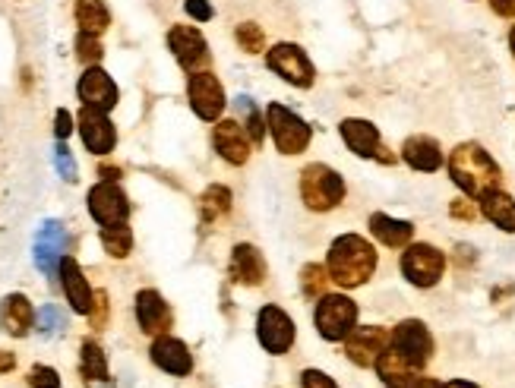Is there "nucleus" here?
Instances as JSON below:
<instances>
[{
	"label": "nucleus",
	"mask_w": 515,
	"mask_h": 388,
	"mask_svg": "<svg viewBox=\"0 0 515 388\" xmlns=\"http://www.w3.org/2000/svg\"><path fill=\"white\" fill-rule=\"evenodd\" d=\"M57 329H64V313L57 310V306H42V313H38V332H57Z\"/></svg>",
	"instance_id": "f704fd0d"
},
{
	"label": "nucleus",
	"mask_w": 515,
	"mask_h": 388,
	"mask_svg": "<svg viewBox=\"0 0 515 388\" xmlns=\"http://www.w3.org/2000/svg\"><path fill=\"white\" fill-rule=\"evenodd\" d=\"M370 231H373V237H376V240H383L386 247H392V250L405 247V243L411 240V234H414V228H411L408 221L389 218V215H383V212L370 215Z\"/></svg>",
	"instance_id": "bb28decb"
},
{
	"label": "nucleus",
	"mask_w": 515,
	"mask_h": 388,
	"mask_svg": "<svg viewBox=\"0 0 515 388\" xmlns=\"http://www.w3.org/2000/svg\"><path fill=\"white\" fill-rule=\"evenodd\" d=\"M449 174L462 187V193L478 196V199L490 190H497L500 183V165L478 142H462V146L449 155Z\"/></svg>",
	"instance_id": "f03ea898"
},
{
	"label": "nucleus",
	"mask_w": 515,
	"mask_h": 388,
	"mask_svg": "<svg viewBox=\"0 0 515 388\" xmlns=\"http://www.w3.org/2000/svg\"><path fill=\"white\" fill-rule=\"evenodd\" d=\"M301 199L313 212H332L345 199V180L329 165H307L301 171Z\"/></svg>",
	"instance_id": "7ed1b4c3"
},
{
	"label": "nucleus",
	"mask_w": 515,
	"mask_h": 388,
	"mask_svg": "<svg viewBox=\"0 0 515 388\" xmlns=\"http://www.w3.org/2000/svg\"><path fill=\"white\" fill-rule=\"evenodd\" d=\"M92 325H95V329H102V325H105V319H108V294L105 291H98L95 294V303H92Z\"/></svg>",
	"instance_id": "58836bf2"
},
{
	"label": "nucleus",
	"mask_w": 515,
	"mask_h": 388,
	"mask_svg": "<svg viewBox=\"0 0 515 388\" xmlns=\"http://www.w3.org/2000/svg\"><path fill=\"white\" fill-rule=\"evenodd\" d=\"M57 272H61V281H64V294H67V303L79 316H89L92 313V303H95V294L89 288V281L79 269V262L73 256H64L61 265H57Z\"/></svg>",
	"instance_id": "dca6fc26"
},
{
	"label": "nucleus",
	"mask_w": 515,
	"mask_h": 388,
	"mask_svg": "<svg viewBox=\"0 0 515 388\" xmlns=\"http://www.w3.org/2000/svg\"><path fill=\"white\" fill-rule=\"evenodd\" d=\"M490 7L497 16H515V0H490Z\"/></svg>",
	"instance_id": "c03bdc74"
},
{
	"label": "nucleus",
	"mask_w": 515,
	"mask_h": 388,
	"mask_svg": "<svg viewBox=\"0 0 515 388\" xmlns=\"http://www.w3.org/2000/svg\"><path fill=\"white\" fill-rule=\"evenodd\" d=\"M392 347L399 354H405L414 366H421L430 360V354H433V338H430V332H427V325L424 322H418V319H405V322H399L395 325V332H392Z\"/></svg>",
	"instance_id": "ddd939ff"
},
{
	"label": "nucleus",
	"mask_w": 515,
	"mask_h": 388,
	"mask_svg": "<svg viewBox=\"0 0 515 388\" xmlns=\"http://www.w3.org/2000/svg\"><path fill=\"white\" fill-rule=\"evenodd\" d=\"M64 243H67V234L61 228V221H45L42 231H38V237H35V265L45 275H54V269L61 265Z\"/></svg>",
	"instance_id": "6ab92c4d"
},
{
	"label": "nucleus",
	"mask_w": 515,
	"mask_h": 388,
	"mask_svg": "<svg viewBox=\"0 0 515 388\" xmlns=\"http://www.w3.org/2000/svg\"><path fill=\"white\" fill-rule=\"evenodd\" d=\"M342 139L348 142V149L361 158H373L380 152V130L367 120H342Z\"/></svg>",
	"instance_id": "b1692460"
},
{
	"label": "nucleus",
	"mask_w": 515,
	"mask_h": 388,
	"mask_svg": "<svg viewBox=\"0 0 515 388\" xmlns=\"http://www.w3.org/2000/svg\"><path fill=\"white\" fill-rule=\"evenodd\" d=\"M389 388H408V382L405 385H389Z\"/></svg>",
	"instance_id": "3c124183"
},
{
	"label": "nucleus",
	"mask_w": 515,
	"mask_h": 388,
	"mask_svg": "<svg viewBox=\"0 0 515 388\" xmlns=\"http://www.w3.org/2000/svg\"><path fill=\"white\" fill-rule=\"evenodd\" d=\"M376 373H380V379H386L389 385H405V382H411L414 376H418V366H414L405 354H399L389 344L383 351V357L376 360Z\"/></svg>",
	"instance_id": "a878e982"
},
{
	"label": "nucleus",
	"mask_w": 515,
	"mask_h": 388,
	"mask_svg": "<svg viewBox=\"0 0 515 388\" xmlns=\"http://www.w3.org/2000/svg\"><path fill=\"white\" fill-rule=\"evenodd\" d=\"M294 322L291 316L282 310V306H263L260 316H256V338H260V344L266 347L269 354H288L291 351V344H294Z\"/></svg>",
	"instance_id": "0eeeda50"
},
{
	"label": "nucleus",
	"mask_w": 515,
	"mask_h": 388,
	"mask_svg": "<svg viewBox=\"0 0 515 388\" xmlns=\"http://www.w3.org/2000/svg\"><path fill=\"white\" fill-rule=\"evenodd\" d=\"M389 344H392V335L380 329V325H364V329L354 325V332L345 338V354L358 366H376V360L383 357Z\"/></svg>",
	"instance_id": "f8f14e48"
},
{
	"label": "nucleus",
	"mask_w": 515,
	"mask_h": 388,
	"mask_svg": "<svg viewBox=\"0 0 515 388\" xmlns=\"http://www.w3.org/2000/svg\"><path fill=\"white\" fill-rule=\"evenodd\" d=\"M136 322H140V329L146 335H165L171 329V310L165 297L152 288L136 294Z\"/></svg>",
	"instance_id": "a211bd4d"
},
{
	"label": "nucleus",
	"mask_w": 515,
	"mask_h": 388,
	"mask_svg": "<svg viewBox=\"0 0 515 388\" xmlns=\"http://www.w3.org/2000/svg\"><path fill=\"white\" fill-rule=\"evenodd\" d=\"M313 322H316V332L326 341H345L354 332V325H358V306L342 294H329L316 303Z\"/></svg>",
	"instance_id": "20e7f679"
},
{
	"label": "nucleus",
	"mask_w": 515,
	"mask_h": 388,
	"mask_svg": "<svg viewBox=\"0 0 515 388\" xmlns=\"http://www.w3.org/2000/svg\"><path fill=\"white\" fill-rule=\"evenodd\" d=\"M29 385L32 388H61V376H57L51 366H32Z\"/></svg>",
	"instance_id": "c9c22d12"
},
{
	"label": "nucleus",
	"mask_w": 515,
	"mask_h": 388,
	"mask_svg": "<svg viewBox=\"0 0 515 388\" xmlns=\"http://www.w3.org/2000/svg\"><path fill=\"white\" fill-rule=\"evenodd\" d=\"M152 363L158 370H165L171 376H187L193 370V357H190V347L181 338H171V335H158L152 344Z\"/></svg>",
	"instance_id": "f3484780"
},
{
	"label": "nucleus",
	"mask_w": 515,
	"mask_h": 388,
	"mask_svg": "<svg viewBox=\"0 0 515 388\" xmlns=\"http://www.w3.org/2000/svg\"><path fill=\"white\" fill-rule=\"evenodd\" d=\"M301 385L304 388H339L335 385L326 373H320V370H307L304 376H301Z\"/></svg>",
	"instance_id": "ea45409f"
},
{
	"label": "nucleus",
	"mask_w": 515,
	"mask_h": 388,
	"mask_svg": "<svg viewBox=\"0 0 515 388\" xmlns=\"http://www.w3.org/2000/svg\"><path fill=\"white\" fill-rule=\"evenodd\" d=\"M452 215L455 218H465V221H474V215H478V212H474V206H471L468 199H455L452 202Z\"/></svg>",
	"instance_id": "37998d69"
},
{
	"label": "nucleus",
	"mask_w": 515,
	"mask_h": 388,
	"mask_svg": "<svg viewBox=\"0 0 515 388\" xmlns=\"http://www.w3.org/2000/svg\"><path fill=\"white\" fill-rule=\"evenodd\" d=\"M32 322H35V310L23 294H10L4 303H0V325H4L13 338L29 335Z\"/></svg>",
	"instance_id": "5701e85b"
},
{
	"label": "nucleus",
	"mask_w": 515,
	"mask_h": 388,
	"mask_svg": "<svg viewBox=\"0 0 515 388\" xmlns=\"http://www.w3.org/2000/svg\"><path fill=\"white\" fill-rule=\"evenodd\" d=\"M89 212L98 224H102V228H111V224H127V215H130L127 193L117 187L114 180L95 183V187L89 190Z\"/></svg>",
	"instance_id": "1a4fd4ad"
},
{
	"label": "nucleus",
	"mask_w": 515,
	"mask_h": 388,
	"mask_svg": "<svg viewBox=\"0 0 515 388\" xmlns=\"http://www.w3.org/2000/svg\"><path fill=\"white\" fill-rule=\"evenodd\" d=\"M102 42H98V35H89V32H79L76 38V57L83 60L86 67H95L98 60H102Z\"/></svg>",
	"instance_id": "473e14b6"
},
{
	"label": "nucleus",
	"mask_w": 515,
	"mask_h": 388,
	"mask_svg": "<svg viewBox=\"0 0 515 388\" xmlns=\"http://www.w3.org/2000/svg\"><path fill=\"white\" fill-rule=\"evenodd\" d=\"M13 366H16V357H13L10 351H0V376H4V373H10Z\"/></svg>",
	"instance_id": "a18cd8bd"
},
{
	"label": "nucleus",
	"mask_w": 515,
	"mask_h": 388,
	"mask_svg": "<svg viewBox=\"0 0 515 388\" xmlns=\"http://www.w3.org/2000/svg\"><path fill=\"white\" fill-rule=\"evenodd\" d=\"M102 177H105V180H114V177H121V171H114V168H102Z\"/></svg>",
	"instance_id": "09e8293b"
},
{
	"label": "nucleus",
	"mask_w": 515,
	"mask_h": 388,
	"mask_svg": "<svg viewBox=\"0 0 515 388\" xmlns=\"http://www.w3.org/2000/svg\"><path fill=\"white\" fill-rule=\"evenodd\" d=\"M443 388H478V385H471V382H462V379H455V382H446Z\"/></svg>",
	"instance_id": "de8ad7c7"
},
{
	"label": "nucleus",
	"mask_w": 515,
	"mask_h": 388,
	"mask_svg": "<svg viewBox=\"0 0 515 388\" xmlns=\"http://www.w3.org/2000/svg\"><path fill=\"white\" fill-rule=\"evenodd\" d=\"M102 247L114 259L130 256V250H133V231L127 228V224H111V228H102Z\"/></svg>",
	"instance_id": "c756f323"
},
{
	"label": "nucleus",
	"mask_w": 515,
	"mask_h": 388,
	"mask_svg": "<svg viewBox=\"0 0 515 388\" xmlns=\"http://www.w3.org/2000/svg\"><path fill=\"white\" fill-rule=\"evenodd\" d=\"M269 70L279 73L285 83H291L297 89L313 86V64L297 45H275L269 51Z\"/></svg>",
	"instance_id": "9b49d317"
},
{
	"label": "nucleus",
	"mask_w": 515,
	"mask_h": 388,
	"mask_svg": "<svg viewBox=\"0 0 515 388\" xmlns=\"http://www.w3.org/2000/svg\"><path fill=\"white\" fill-rule=\"evenodd\" d=\"M54 165H57V171H61V177L64 180H76V161H73V155H70V149L67 146H57V152H54Z\"/></svg>",
	"instance_id": "4c0bfd02"
},
{
	"label": "nucleus",
	"mask_w": 515,
	"mask_h": 388,
	"mask_svg": "<svg viewBox=\"0 0 515 388\" xmlns=\"http://www.w3.org/2000/svg\"><path fill=\"white\" fill-rule=\"evenodd\" d=\"M237 45H241L247 54H260V51H266V32L256 23L237 26Z\"/></svg>",
	"instance_id": "2f4dec72"
},
{
	"label": "nucleus",
	"mask_w": 515,
	"mask_h": 388,
	"mask_svg": "<svg viewBox=\"0 0 515 388\" xmlns=\"http://www.w3.org/2000/svg\"><path fill=\"white\" fill-rule=\"evenodd\" d=\"M509 48H512V57H515V26H512V32H509Z\"/></svg>",
	"instance_id": "8fccbe9b"
},
{
	"label": "nucleus",
	"mask_w": 515,
	"mask_h": 388,
	"mask_svg": "<svg viewBox=\"0 0 515 388\" xmlns=\"http://www.w3.org/2000/svg\"><path fill=\"white\" fill-rule=\"evenodd\" d=\"M200 209L206 221H215L219 215H225L231 209V193L225 187H209L200 199Z\"/></svg>",
	"instance_id": "7c9ffc66"
},
{
	"label": "nucleus",
	"mask_w": 515,
	"mask_h": 388,
	"mask_svg": "<svg viewBox=\"0 0 515 388\" xmlns=\"http://www.w3.org/2000/svg\"><path fill=\"white\" fill-rule=\"evenodd\" d=\"M402 158L408 161V165L414 171H440L443 168V152H440V142L437 139H430V136H411L405 139V146H402Z\"/></svg>",
	"instance_id": "4be33fe9"
},
{
	"label": "nucleus",
	"mask_w": 515,
	"mask_h": 388,
	"mask_svg": "<svg viewBox=\"0 0 515 388\" xmlns=\"http://www.w3.org/2000/svg\"><path fill=\"white\" fill-rule=\"evenodd\" d=\"M266 124H269V133L282 155H301L310 146V127L285 105H269Z\"/></svg>",
	"instance_id": "39448f33"
},
{
	"label": "nucleus",
	"mask_w": 515,
	"mask_h": 388,
	"mask_svg": "<svg viewBox=\"0 0 515 388\" xmlns=\"http://www.w3.org/2000/svg\"><path fill=\"white\" fill-rule=\"evenodd\" d=\"M79 370L89 382H105L108 379V360H105V351L98 347L95 341H86L83 344V360H79Z\"/></svg>",
	"instance_id": "c85d7f7f"
},
{
	"label": "nucleus",
	"mask_w": 515,
	"mask_h": 388,
	"mask_svg": "<svg viewBox=\"0 0 515 388\" xmlns=\"http://www.w3.org/2000/svg\"><path fill=\"white\" fill-rule=\"evenodd\" d=\"M231 278L237 284H247V288H256V284L266 281V259L263 253L250 247V243H237L231 253Z\"/></svg>",
	"instance_id": "412c9836"
},
{
	"label": "nucleus",
	"mask_w": 515,
	"mask_h": 388,
	"mask_svg": "<svg viewBox=\"0 0 515 388\" xmlns=\"http://www.w3.org/2000/svg\"><path fill=\"white\" fill-rule=\"evenodd\" d=\"M168 48L171 54L177 57V64H181L190 76L193 73H203L209 67V45L200 29L193 26H174L168 32Z\"/></svg>",
	"instance_id": "6e6552de"
},
{
	"label": "nucleus",
	"mask_w": 515,
	"mask_h": 388,
	"mask_svg": "<svg viewBox=\"0 0 515 388\" xmlns=\"http://www.w3.org/2000/svg\"><path fill=\"white\" fill-rule=\"evenodd\" d=\"M187 13L196 19V23H209L212 19V7H209V0H187Z\"/></svg>",
	"instance_id": "a19ab883"
},
{
	"label": "nucleus",
	"mask_w": 515,
	"mask_h": 388,
	"mask_svg": "<svg viewBox=\"0 0 515 388\" xmlns=\"http://www.w3.org/2000/svg\"><path fill=\"white\" fill-rule=\"evenodd\" d=\"M76 23L89 35H102L111 26V13L105 0H76Z\"/></svg>",
	"instance_id": "cd10ccee"
},
{
	"label": "nucleus",
	"mask_w": 515,
	"mask_h": 388,
	"mask_svg": "<svg viewBox=\"0 0 515 388\" xmlns=\"http://www.w3.org/2000/svg\"><path fill=\"white\" fill-rule=\"evenodd\" d=\"M76 92H79V101H83V108H95L108 114L117 105V86L102 67H86V73L79 76Z\"/></svg>",
	"instance_id": "4468645a"
},
{
	"label": "nucleus",
	"mask_w": 515,
	"mask_h": 388,
	"mask_svg": "<svg viewBox=\"0 0 515 388\" xmlns=\"http://www.w3.org/2000/svg\"><path fill=\"white\" fill-rule=\"evenodd\" d=\"M446 269V259L437 247L430 243H414L402 253V275L414 284V288H433Z\"/></svg>",
	"instance_id": "423d86ee"
},
{
	"label": "nucleus",
	"mask_w": 515,
	"mask_h": 388,
	"mask_svg": "<svg viewBox=\"0 0 515 388\" xmlns=\"http://www.w3.org/2000/svg\"><path fill=\"white\" fill-rule=\"evenodd\" d=\"M79 136H83L92 155H108L117 142V130L108 120V114L95 108H83V114H79Z\"/></svg>",
	"instance_id": "2eb2a0df"
},
{
	"label": "nucleus",
	"mask_w": 515,
	"mask_h": 388,
	"mask_svg": "<svg viewBox=\"0 0 515 388\" xmlns=\"http://www.w3.org/2000/svg\"><path fill=\"white\" fill-rule=\"evenodd\" d=\"M187 95H190V108L196 111L200 120H219V114L225 111V89L209 70L193 73L187 83Z\"/></svg>",
	"instance_id": "9d476101"
},
{
	"label": "nucleus",
	"mask_w": 515,
	"mask_h": 388,
	"mask_svg": "<svg viewBox=\"0 0 515 388\" xmlns=\"http://www.w3.org/2000/svg\"><path fill=\"white\" fill-rule=\"evenodd\" d=\"M237 108L247 111V130H250L253 142H263V120H260V114L253 111L250 98H237Z\"/></svg>",
	"instance_id": "e433bc0d"
},
{
	"label": "nucleus",
	"mask_w": 515,
	"mask_h": 388,
	"mask_svg": "<svg viewBox=\"0 0 515 388\" xmlns=\"http://www.w3.org/2000/svg\"><path fill=\"white\" fill-rule=\"evenodd\" d=\"M408 388H443L437 379H421V376H414L411 382H408Z\"/></svg>",
	"instance_id": "49530a36"
},
{
	"label": "nucleus",
	"mask_w": 515,
	"mask_h": 388,
	"mask_svg": "<svg viewBox=\"0 0 515 388\" xmlns=\"http://www.w3.org/2000/svg\"><path fill=\"white\" fill-rule=\"evenodd\" d=\"M54 133H57V139H67L70 133H73V117H70V111H57V117H54Z\"/></svg>",
	"instance_id": "79ce46f5"
},
{
	"label": "nucleus",
	"mask_w": 515,
	"mask_h": 388,
	"mask_svg": "<svg viewBox=\"0 0 515 388\" xmlns=\"http://www.w3.org/2000/svg\"><path fill=\"white\" fill-rule=\"evenodd\" d=\"M481 212L497 224L500 231L515 234V199L503 190H490L481 196Z\"/></svg>",
	"instance_id": "393cba45"
},
{
	"label": "nucleus",
	"mask_w": 515,
	"mask_h": 388,
	"mask_svg": "<svg viewBox=\"0 0 515 388\" xmlns=\"http://www.w3.org/2000/svg\"><path fill=\"white\" fill-rule=\"evenodd\" d=\"M326 269H320V265H307L304 269V294L307 297H320L326 291Z\"/></svg>",
	"instance_id": "72a5a7b5"
},
{
	"label": "nucleus",
	"mask_w": 515,
	"mask_h": 388,
	"mask_svg": "<svg viewBox=\"0 0 515 388\" xmlns=\"http://www.w3.org/2000/svg\"><path fill=\"white\" fill-rule=\"evenodd\" d=\"M212 146H215V152H219L228 161V165H247V158H250L247 133L241 130V124H234V120H222V124L215 127Z\"/></svg>",
	"instance_id": "aec40b11"
},
{
	"label": "nucleus",
	"mask_w": 515,
	"mask_h": 388,
	"mask_svg": "<svg viewBox=\"0 0 515 388\" xmlns=\"http://www.w3.org/2000/svg\"><path fill=\"white\" fill-rule=\"evenodd\" d=\"M326 272L342 288H361V284L376 272V250L358 234H345L329 247Z\"/></svg>",
	"instance_id": "f257e3e1"
}]
</instances>
